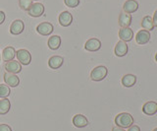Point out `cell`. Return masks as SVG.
Returning a JSON list of instances; mask_svg holds the SVG:
<instances>
[{
  "label": "cell",
  "mask_w": 157,
  "mask_h": 131,
  "mask_svg": "<svg viewBox=\"0 0 157 131\" xmlns=\"http://www.w3.org/2000/svg\"><path fill=\"white\" fill-rule=\"evenodd\" d=\"M123 9H124L125 13L132 14L139 9V3H137L136 0H127L124 4V6H123Z\"/></svg>",
  "instance_id": "obj_16"
},
{
  "label": "cell",
  "mask_w": 157,
  "mask_h": 131,
  "mask_svg": "<svg viewBox=\"0 0 157 131\" xmlns=\"http://www.w3.org/2000/svg\"><path fill=\"white\" fill-rule=\"evenodd\" d=\"M53 31H54V28L52 26V24L47 23V22L40 23L36 27V32L41 36H49L50 34H52Z\"/></svg>",
  "instance_id": "obj_5"
},
{
  "label": "cell",
  "mask_w": 157,
  "mask_h": 131,
  "mask_svg": "<svg viewBox=\"0 0 157 131\" xmlns=\"http://www.w3.org/2000/svg\"><path fill=\"white\" fill-rule=\"evenodd\" d=\"M155 60L157 61V53H156V55H155Z\"/></svg>",
  "instance_id": "obj_32"
},
{
  "label": "cell",
  "mask_w": 157,
  "mask_h": 131,
  "mask_svg": "<svg viewBox=\"0 0 157 131\" xmlns=\"http://www.w3.org/2000/svg\"><path fill=\"white\" fill-rule=\"evenodd\" d=\"M150 40V33L148 31L141 30L136 34V41L139 45H145Z\"/></svg>",
  "instance_id": "obj_11"
},
{
  "label": "cell",
  "mask_w": 157,
  "mask_h": 131,
  "mask_svg": "<svg viewBox=\"0 0 157 131\" xmlns=\"http://www.w3.org/2000/svg\"><path fill=\"white\" fill-rule=\"evenodd\" d=\"M112 131H126L124 128H121V127H118V126H116V127H114L112 129Z\"/></svg>",
  "instance_id": "obj_31"
},
{
  "label": "cell",
  "mask_w": 157,
  "mask_h": 131,
  "mask_svg": "<svg viewBox=\"0 0 157 131\" xmlns=\"http://www.w3.org/2000/svg\"><path fill=\"white\" fill-rule=\"evenodd\" d=\"M132 24V15L123 12L119 16V25L122 28H129Z\"/></svg>",
  "instance_id": "obj_19"
},
{
  "label": "cell",
  "mask_w": 157,
  "mask_h": 131,
  "mask_svg": "<svg viewBox=\"0 0 157 131\" xmlns=\"http://www.w3.org/2000/svg\"><path fill=\"white\" fill-rule=\"evenodd\" d=\"M142 111L146 115H154L157 113V103L155 101H147L142 106Z\"/></svg>",
  "instance_id": "obj_13"
},
{
  "label": "cell",
  "mask_w": 157,
  "mask_h": 131,
  "mask_svg": "<svg viewBox=\"0 0 157 131\" xmlns=\"http://www.w3.org/2000/svg\"><path fill=\"white\" fill-rule=\"evenodd\" d=\"M0 131H12V129L7 124H0Z\"/></svg>",
  "instance_id": "obj_27"
},
{
  "label": "cell",
  "mask_w": 157,
  "mask_h": 131,
  "mask_svg": "<svg viewBox=\"0 0 157 131\" xmlns=\"http://www.w3.org/2000/svg\"><path fill=\"white\" fill-rule=\"evenodd\" d=\"M10 95V88L5 84H0V98H7Z\"/></svg>",
  "instance_id": "obj_24"
},
{
  "label": "cell",
  "mask_w": 157,
  "mask_h": 131,
  "mask_svg": "<svg viewBox=\"0 0 157 131\" xmlns=\"http://www.w3.org/2000/svg\"><path fill=\"white\" fill-rule=\"evenodd\" d=\"M19 5L23 10L28 11L29 7L33 5V0H19Z\"/></svg>",
  "instance_id": "obj_25"
},
{
  "label": "cell",
  "mask_w": 157,
  "mask_h": 131,
  "mask_svg": "<svg viewBox=\"0 0 157 131\" xmlns=\"http://www.w3.org/2000/svg\"><path fill=\"white\" fill-rule=\"evenodd\" d=\"M15 56H16V50L13 46H7L4 48L2 51V59L4 61H11L14 60Z\"/></svg>",
  "instance_id": "obj_15"
},
{
  "label": "cell",
  "mask_w": 157,
  "mask_h": 131,
  "mask_svg": "<svg viewBox=\"0 0 157 131\" xmlns=\"http://www.w3.org/2000/svg\"><path fill=\"white\" fill-rule=\"evenodd\" d=\"M72 22H73V16L70 12L64 11L60 14V16H59V23H60V25L63 27L70 26Z\"/></svg>",
  "instance_id": "obj_14"
},
{
  "label": "cell",
  "mask_w": 157,
  "mask_h": 131,
  "mask_svg": "<svg viewBox=\"0 0 157 131\" xmlns=\"http://www.w3.org/2000/svg\"><path fill=\"white\" fill-rule=\"evenodd\" d=\"M153 24H154V26H156L157 27V10L155 11V13H154V16H153Z\"/></svg>",
  "instance_id": "obj_30"
},
{
  "label": "cell",
  "mask_w": 157,
  "mask_h": 131,
  "mask_svg": "<svg viewBox=\"0 0 157 131\" xmlns=\"http://www.w3.org/2000/svg\"><path fill=\"white\" fill-rule=\"evenodd\" d=\"M10 108H11V104L7 98H4L0 101V114H6L10 110Z\"/></svg>",
  "instance_id": "obj_23"
},
{
  "label": "cell",
  "mask_w": 157,
  "mask_h": 131,
  "mask_svg": "<svg viewBox=\"0 0 157 131\" xmlns=\"http://www.w3.org/2000/svg\"><path fill=\"white\" fill-rule=\"evenodd\" d=\"M47 43H48V47L50 50H56L61 46V38L59 36H52L51 38H49Z\"/></svg>",
  "instance_id": "obj_20"
},
{
  "label": "cell",
  "mask_w": 157,
  "mask_h": 131,
  "mask_svg": "<svg viewBox=\"0 0 157 131\" xmlns=\"http://www.w3.org/2000/svg\"><path fill=\"white\" fill-rule=\"evenodd\" d=\"M107 73H108V69L105 66H102V65L97 66L91 71L90 78L92 81H96V82L102 81L107 76Z\"/></svg>",
  "instance_id": "obj_2"
},
{
  "label": "cell",
  "mask_w": 157,
  "mask_h": 131,
  "mask_svg": "<svg viewBox=\"0 0 157 131\" xmlns=\"http://www.w3.org/2000/svg\"><path fill=\"white\" fill-rule=\"evenodd\" d=\"M29 15L32 17H40L44 13V6L41 3H33V5L28 10Z\"/></svg>",
  "instance_id": "obj_6"
},
{
  "label": "cell",
  "mask_w": 157,
  "mask_h": 131,
  "mask_svg": "<svg viewBox=\"0 0 157 131\" xmlns=\"http://www.w3.org/2000/svg\"><path fill=\"white\" fill-rule=\"evenodd\" d=\"M64 2H65L66 6L70 7V8H75V7L78 6L80 0H64Z\"/></svg>",
  "instance_id": "obj_26"
},
{
  "label": "cell",
  "mask_w": 157,
  "mask_h": 131,
  "mask_svg": "<svg viewBox=\"0 0 157 131\" xmlns=\"http://www.w3.org/2000/svg\"><path fill=\"white\" fill-rule=\"evenodd\" d=\"M115 123L118 127L121 128H129L134 124V117L128 113H119L115 118Z\"/></svg>",
  "instance_id": "obj_1"
},
{
  "label": "cell",
  "mask_w": 157,
  "mask_h": 131,
  "mask_svg": "<svg viewBox=\"0 0 157 131\" xmlns=\"http://www.w3.org/2000/svg\"><path fill=\"white\" fill-rule=\"evenodd\" d=\"M128 53V45L123 41H120L117 42L115 46V54L119 57L125 56Z\"/></svg>",
  "instance_id": "obj_17"
},
{
  "label": "cell",
  "mask_w": 157,
  "mask_h": 131,
  "mask_svg": "<svg viewBox=\"0 0 157 131\" xmlns=\"http://www.w3.org/2000/svg\"><path fill=\"white\" fill-rule=\"evenodd\" d=\"M141 27L144 29L145 31L150 32L151 30L154 29V24H153V20L150 16H145L144 17L141 21Z\"/></svg>",
  "instance_id": "obj_22"
},
{
  "label": "cell",
  "mask_w": 157,
  "mask_h": 131,
  "mask_svg": "<svg viewBox=\"0 0 157 131\" xmlns=\"http://www.w3.org/2000/svg\"><path fill=\"white\" fill-rule=\"evenodd\" d=\"M119 38L123 42H131L134 38V32L130 28H122L119 31Z\"/></svg>",
  "instance_id": "obj_10"
},
{
  "label": "cell",
  "mask_w": 157,
  "mask_h": 131,
  "mask_svg": "<svg viewBox=\"0 0 157 131\" xmlns=\"http://www.w3.org/2000/svg\"><path fill=\"white\" fill-rule=\"evenodd\" d=\"M24 29H25V25L22 20H15L11 24V27H10V33L12 35L17 36L24 32Z\"/></svg>",
  "instance_id": "obj_7"
},
{
  "label": "cell",
  "mask_w": 157,
  "mask_h": 131,
  "mask_svg": "<svg viewBox=\"0 0 157 131\" xmlns=\"http://www.w3.org/2000/svg\"><path fill=\"white\" fill-rule=\"evenodd\" d=\"M16 56L18 58V61L23 65H29L32 61V55L27 50H19L16 51Z\"/></svg>",
  "instance_id": "obj_3"
},
{
  "label": "cell",
  "mask_w": 157,
  "mask_h": 131,
  "mask_svg": "<svg viewBox=\"0 0 157 131\" xmlns=\"http://www.w3.org/2000/svg\"><path fill=\"white\" fill-rule=\"evenodd\" d=\"M101 47V42L99 40L93 38H90L85 45V48L88 51H97L99 50Z\"/></svg>",
  "instance_id": "obj_8"
},
{
  "label": "cell",
  "mask_w": 157,
  "mask_h": 131,
  "mask_svg": "<svg viewBox=\"0 0 157 131\" xmlns=\"http://www.w3.org/2000/svg\"><path fill=\"white\" fill-rule=\"evenodd\" d=\"M63 62H64L63 57L58 56V55H54V56L49 58L48 66L50 67L51 69H58V68H60V67L62 66Z\"/></svg>",
  "instance_id": "obj_18"
},
{
  "label": "cell",
  "mask_w": 157,
  "mask_h": 131,
  "mask_svg": "<svg viewBox=\"0 0 157 131\" xmlns=\"http://www.w3.org/2000/svg\"><path fill=\"white\" fill-rule=\"evenodd\" d=\"M153 131H157V128H155V129H153Z\"/></svg>",
  "instance_id": "obj_33"
},
{
  "label": "cell",
  "mask_w": 157,
  "mask_h": 131,
  "mask_svg": "<svg viewBox=\"0 0 157 131\" xmlns=\"http://www.w3.org/2000/svg\"><path fill=\"white\" fill-rule=\"evenodd\" d=\"M136 82V77L132 74H127L122 78V84L123 86L127 87V88H130L132 87Z\"/></svg>",
  "instance_id": "obj_21"
},
{
  "label": "cell",
  "mask_w": 157,
  "mask_h": 131,
  "mask_svg": "<svg viewBox=\"0 0 157 131\" xmlns=\"http://www.w3.org/2000/svg\"><path fill=\"white\" fill-rule=\"evenodd\" d=\"M128 131H140V128L137 125H132L131 127H129Z\"/></svg>",
  "instance_id": "obj_28"
},
{
  "label": "cell",
  "mask_w": 157,
  "mask_h": 131,
  "mask_svg": "<svg viewBox=\"0 0 157 131\" xmlns=\"http://www.w3.org/2000/svg\"><path fill=\"white\" fill-rule=\"evenodd\" d=\"M4 21H5V13L3 11H0V25L3 24Z\"/></svg>",
  "instance_id": "obj_29"
},
{
  "label": "cell",
  "mask_w": 157,
  "mask_h": 131,
  "mask_svg": "<svg viewBox=\"0 0 157 131\" xmlns=\"http://www.w3.org/2000/svg\"><path fill=\"white\" fill-rule=\"evenodd\" d=\"M4 81L6 85L10 86V87H17L20 84V78L16 75V74H12V73H5L4 74Z\"/></svg>",
  "instance_id": "obj_9"
},
{
  "label": "cell",
  "mask_w": 157,
  "mask_h": 131,
  "mask_svg": "<svg viewBox=\"0 0 157 131\" xmlns=\"http://www.w3.org/2000/svg\"><path fill=\"white\" fill-rule=\"evenodd\" d=\"M5 69H6L8 73L18 74L22 71V65L19 61L11 60V61H8L6 64H5Z\"/></svg>",
  "instance_id": "obj_4"
},
{
  "label": "cell",
  "mask_w": 157,
  "mask_h": 131,
  "mask_svg": "<svg viewBox=\"0 0 157 131\" xmlns=\"http://www.w3.org/2000/svg\"><path fill=\"white\" fill-rule=\"evenodd\" d=\"M73 124L78 128H83L88 125V120L85 115L76 114L73 117Z\"/></svg>",
  "instance_id": "obj_12"
}]
</instances>
